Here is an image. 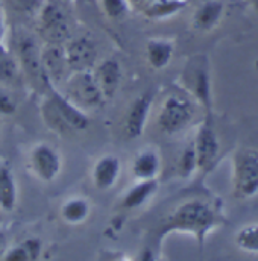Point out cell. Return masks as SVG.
<instances>
[{"mask_svg": "<svg viewBox=\"0 0 258 261\" xmlns=\"http://www.w3.org/2000/svg\"><path fill=\"white\" fill-rule=\"evenodd\" d=\"M226 222L222 203L213 197L194 196L176 205L161 222L158 229V242L167 236L179 232L192 236L202 248L207 237Z\"/></svg>", "mask_w": 258, "mask_h": 261, "instance_id": "1", "label": "cell"}, {"mask_svg": "<svg viewBox=\"0 0 258 261\" xmlns=\"http://www.w3.org/2000/svg\"><path fill=\"white\" fill-rule=\"evenodd\" d=\"M40 108L44 123L57 134L64 135L73 130H85L90 126L88 114L71 103L55 87H49V93Z\"/></svg>", "mask_w": 258, "mask_h": 261, "instance_id": "2", "label": "cell"}, {"mask_svg": "<svg viewBox=\"0 0 258 261\" xmlns=\"http://www.w3.org/2000/svg\"><path fill=\"white\" fill-rule=\"evenodd\" d=\"M179 88L199 105L203 116L214 114L211 65L210 58L205 54H194L189 57L179 74Z\"/></svg>", "mask_w": 258, "mask_h": 261, "instance_id": "3", "label": "cell"}, {"mask_svg": "<svg viewBox=\"0 0 258 261\" xmlns=\"http://www.w3.org/2000/svg\"><path fill=\"white\" fill-rule=\"evenodd\" d=\"M199 105L179 87L169 93L158 110L157 125L166 135H176L193 123Z\"/></svg>", "mask_w": 258, "mask_h": 261, "instance_id": "4", "label": "cell"}, {"mask_svg": "<svg viewBox=\"0 0 258 261\" xmlns=\"http://www.w3.org/2000/svg\"><path fill=\"white\" fill-rule=\"evenodd\" d=\"M233 196L239 200L252 199L258 195V149L240 146L233 158Z\"/></svg>", "mask_w": 258, "mask_h": 261, "instance_id": "5", "label": "cell"}, {"mask_svg": "<svg viewBox=\"0 0 258 261\" xmlns=\"http://www.w3.org/2000/svg\"><path fill=\"white\" fill-rule=\"evenodd\" d=\"M58 90L71 103L85 113L97 110L104 105V102H107L94 81L91 70L70 73Z\"/></svg>", "mask_w": 258, "mask_h": 261, "instance_id": "6", "label": "cell"}, {"mask_svg": "<svg viewBox=\"0 0 258 261\" xmlns=\"http://www.w3.org/2000/svg\"><path fill=\"white\" fill-rule=\"evenodd\" d=\"M192 141H193L194 152H196L197 172L202 175L211 172L220 153V140L216 132L214 114L202 117Z\"/></svg>", "mask_w": 258, "mask_h": 261, "instance_id": "7", "label": "cell"}, {"mask_svg": "<svg viewBox=\"0 0 258 261\" xmlns=\"http://www.w3.org/2000/svg\"><path fill=\"white\" fill-rule=\"evenodd\" d=\"M28 166L38 181L54 182L61 175L63 156L54 144L47 141H40L29 149Z\"/></svg>", "mask_w": 258, "mask_h": 261, "instance_id": "8", "label": "cell"}, {"mask_svg": "<svg viewBox=\"0 0 258 261\" xmlns=\"http://www.w3.org/2000/svg\"><path fill=\"white\" fill-rule=\"evenodd\" d=\"M40 28L50 44H63L68 38V23L63 8L57 3H44L38 12Z\"/></svg>", "mask_w": 258, "mask_h": 261, "instance_id": "9", "label": "cell"}, {"mask_svg": "<svg viewBox=\"0 0 258 261\" xmlns=\"http://www.w3.org/2000/svg\"><path fill=\"white\" fill-rule=\"evenodd\" d=\"M41 67L47 87L60 88L71 73L65 60L64 47L61 44L49 43L44 49H41Z\"/></svg>", "mask_w": 258, "mask_h": 261, "instance_id": "10", "label": "cell"}, {"mask_svg": "<svg viewBox=\"0 0 258 261\" xmlns=\"http://www.w3.org/2000/svg\"><path fill=\"white\" fill-rule=\"evenodd\" d=\"M64 47L65 60L70 71H88L93 70L97 61V49L96 44L87 38L79 37L71 41H68Z\"/></svg>", "mask_w": 258, "mask_h": 261, "instance_id": "11", "label": "cell"}, {"mask_svg": "<svg viewBox=\"0 0 258 261\" xmlns=\"http://www.w3.org/2000/svg\"><path fill=\"white\" fill-rule=\"evenodd\" d=\"M153 100H155V91L150 90L141 93L131 103L125 119V132L129 138H137L144 132L152 111Z\"/></svg>", "mask_w": 258, "mask_h": 261, "instance_id": "12", "label": "cell"}, {"mask_svg": "<svg viewBox=\"0 0 258 261\" xmlns=\"http://www.w3.org/2000/svg\"><path fill=\"white\" fill-rule=\"evenodd\" d=\"M94 81L104 96L105 100L113 99L122 84L123 79V71L122 65L116 58H105L99 64H96L91 70Z\"/></svg>", "mask_w": 258, "mask_h": 261, "instance_id": "13", "label": "cell"}, {"mask_svg": "<svg viewBox=\"0 0 258 261\" xmlns=\"http://www.w3.org/2000/svg\"><path fill=\"white\" fill-rule=\"evenodd\" d=\"M17 57L18 65L24 70L26 76L34 82L46 84L43 67H41V49H38L37 43L29 35H21L17 41ZM47 85V84H46Z\"/></svg>", "mask_w": 258, "mask_h": 261, "instance_id": "14", "label": "cell"}, {"mask_svg": "<svg viewBox=\"0 0 258 261\" xmlns=\"http://www.w3.org/2000/svg\"><path fill=\"white\" fill-rule=\"evenodd\" d=\"M122 175V161L114 153H105L99 156L91 169V181L100 192L111 190Z\"/></svg>", "mask_w": 258, "mask_h": 261, "instance_id": "15", "label": "cell"}, {"mask_svg": "<svg viewBox=\"0 0 258 261\" xmlns=\"http://www.w3.org/2000/svg\"><path fill=\"white\" fill-rule=\"evenodd\" d=\"M161 155L157 147L146 146L140 149L131 164V173L135 181H149L158 179L161 172Z\"/></svg>", "mask_w": 258, "mask_h": 261, "instance_id": "16", "label": "cell"}, {"mask_svg": "<svg viewBox=\"0 0 258 261\" xmlns=\"http://www.w3.org/2000/svg\"><path fill=\"white\" fill-rule=\"evenodd\" d=\"M225 14V5L220 0H205L197 6L192 18L193 29L199 32H210L219 26Z\"/></svg>", "mask_w": 258, "mask_h": 261, "instance_id": "17", "label": "cell"}, {"mask_svg": "<svg viewBox=\"0 0 258 261\" xmlns=\"http://www.w3.org/2000/svg\"><path fill=\"white\" fill-rule=\"evenodd\" d=\"M175 55V41L170 38H150L146 43L147 64L155 70H163L172 63Z\"/></svg>", "mask_w": 258, "mask_h": 261, "instance_id": "18", "label": "cell"}, {"mask_svg": "<svg viewBox=\"0 0 258 261\" xmlns=\"http://www.w3.org/2000/svg\"><path fill=\"white\" fill-rule=\"evenodd\" d=\"M18 200L17 179L6 163H0V211L12 213Z\"/></svg>", "mask_w": 258, "mask_h": 261, "instance_id": "19", "label": "cell"}, {"mask_svg": "<svg viewBox=\"0 0 258 261\" xmlns=\"http://www.w3.org/2000/svg\"><path fill=\"white\" fill-rule=\"evenodd\" d=\"M43 242L37 237H29L18 245L3 251L0 261H38L43 255Z\"/></svg>", "mask_w": 258, "mask_h": 261, "instance_id": "20", "label": "cell"}, {"mask_svg": "<svg viewBox=\"0 0 258 261\" xmlns=\"http://www.w3.org/2000/svg\"><path fill=\"white\" fill-rule=\"evenodd\" d=\"M158 190V179L149 181H135V184L129 189L122 197V208L123 210H135L143 206L147 200H150Z\"/></svg>", "mask_w": 258, "mask_h": 261, "instance_id": "21", "label": "cell"}, {"mask_svg": "<svg viewBox=\"0 0 258 261\" xmlns=\"http://www.w3.org/2000/svg\"><path fill=\"white\" fill-rule=\"evenodd\" d=\"M189 0H152L141 8V12L149 20H167L187 6Z\"/></svg>", "mask_w": 258, "mask_h": 261, "instance_id": "22", "label": "cell"}, {"mask_svg": "<svg viewBox=\"0 0 258 261\" xmlns=\"http://www.w3.org/2000/svg\"><path fill=\"white\" fill-rule=\"evenodd\" d=\"M91 213V203L88 199L82 196L68 197L61 205V217L68 225H79L84 223Z\"/></svg>", "mask_w": 258, "mask_h": 261, "instance_id": "23", "label": "cell"}, {"mask_svg": "<svg viewBox=\"0 0 258 261\" xmlns=\"http://www.w3.org/2000/svg\"><path fill=\"white\" fill-rule=\"evenodd\" d=\"M236 246L248 254H258V223L242 226L234 236Z\"/></svg>", "mask_w": 258, "mask_h": 261, "instance_id": "24", "label": "cell"}, {"mask_svg": "<svg viewBox=\"0 0 258 261\" xmlns=\"http://www.w3.org/2000/svg\"><path fill=\"white\" fill-rule=\"evenodd\" d=\"M197 172V161H196V152H194L193 141H190L183 152L179 153L178 158V175L183 179L192 178L194 173Z\"/></svg>", "mask_w": 258, "mask_h": 261, "instance_id": "25", "label": "cell"}, {"mask_svg": "<svg viewBox=\"0 0 258 261\" xmlns=\"http://www.w3.org/2000/svg\"><path fill=\"white\" fill-rule=\"evenodd\" d=\"M104 14L111 20H122L132 9L131 0H99Z\"/></svg>", "mask_w": 258, "mask_h": 261, "instance_id": "26", "label": "cell"}, {"mask_svg": "<svg viewBox=\"0 0 258 261\" xmlns=\"http://www.w3.org/2000/svg\"><path fill=\"white\" fill-rule=\"evenodd\" d=\"M9 2L17 11L26 14H37V15L46 3V0H9Z\"/></svg>", "mask_w": 258, "mask_h": 261, "instance_id": "27", "label": "cell"}, {"mask_svg": "<svg viewBox=\"0 0 258 261\" xmlns=\"http://www.w3.org/2000/svg\"><path fill=\"white\" fill-rule=\"evenodd\" d=\"M17 111V103L15 100L9 96L8 91L0 88V116H12Z\"/></svg>", "mask_w": 258, "mask_h": 261, "instance_id": "28", "label": "cell"}, {"mask_svg": "<svg viewBox=\"0 0 258 261\" xmlns=\"http://www.w3.org/2000/svg\"><path fill=\"white\" fill-rule=\"evenodd\" d=\"M5 38H6V20H5V14L0 11V44H5Z\"/></svg>", "mask_w": 258, "mask_h": 261, "instance_id": "29", "label": "cell"}, {"mask_svg": "<svg viewBox=\"0 0 258 261\" xmlns=\"http://www.w3.org/2000/svg\"><path fill=\"white\" fill-rule=\"evenodd\" d=\"M135 2L143 8L144 5H147V3H149V2H152V0H131V3H135Z\"/></svg>", "mask_w": 258, "mask_h": 261, "instance_id": "30", "label": "cell"}, {"mask_svg": "<svg viewBox=\"0 0 258 261\" xmlns=\"http://www.w3.org/2000/svg\"><path fill=\"white\" fill-rule=\"evenodd\" d=\"M3 245H5V232L0 231V251L3 249Z\"/></svg>", "mask_w": 258, "mask_h": 261, "instance_id": "31", "label": "cell"}, {"mask_svg": "<svg viewBox=\"0 0 258 261\" xmlns=\"http://www.w3.org/2000/svg\"><path fill=\"white\" fill-rule=\"evenodd\" d=\"M116 261H132V260H129L128 257H122V258H117Z\"/></svg>", "mask_w": 258, "mask_h": 261, "instance_id": "32", "label": "cell"}, {"mask_svg": "<svg viewBox=\"0 0 258 261\" xmlns=\"http://www.w3.org/2000/svg\"><path fill=\"white\" fill-rule=\"evenodd\" d=\"M0 225H2V219H0Z\"/></svg>", "mask_w": 258, "mask_h": 261, "instance_id": "33", "label": "cell"}, {"mask_svg": "<svg viewBox=\"0 0 258 261\" xmlns=\"http://www.w3.org/2000/svg\"><path fill=\"white\" fill-rule=\"evenodd\" d=\"M0 11H2V8H0Z\"/></svg>", "mask_w": 258, "mask_h": 261, "instance_id": "34", "label": "cell"}]
</instances>
